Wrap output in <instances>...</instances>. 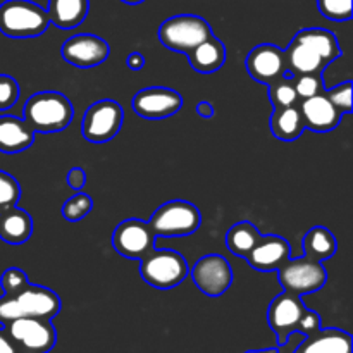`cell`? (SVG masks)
Returning a JSON list of instances; mask_svg holds the SVG:
<instances>
[{"instance_id":"2e32d148","label":"cell","mask_w":353,"mask_h":353,"mask_svg":"<svg viewBox=\"0 0 353 353\" xmlns=\"http://www.w3.org/2000/svg\"><path fill=\"white\" fill-rule=\"evenodd\" d=\"M245 65L254 81L269 86L286 74L285 50L272 43L257 45L248 52Z\"/></svg>"},{"instance_id":"ba28073f","label":"cell","mask_w":353,"mask_h":353,"mask_svg":"<svg viewBox=\"0 0 353 353\" xmlns=\"http://www.w3.org/2000/svg\"><path fill=\"white\" fill-rule=\"evenodd\" d=\"M190 274L185 257L174 250H152L140 261V276L155 290H172Z\"/></svg>"},{"instance_id":"9a60e30c","label":"cell","mask_w":353,"mask_h":353,"mask_svg":"<svg viewBox=\"0 0 353 353\" xmlns=\"http://www.w3.org/2000/svg\"><path fill=\"white\" fill-rule=\"evenodd\" d=\"M133 110L143 119H165L178 114L183 107V97L165 86L143 88L131 100Z\"/></svg>"},{"instance_id":"d6986e66","label":"cell","mask_w":353,"mask_h":353,"mask_svg":"<svg viewBox=\"0 0 353 353\" xmlns=\"http://www.w3.org/2000/svg\"><path fill=\"white\" fill-rule=\"evenodd\" d=\"M293 353H352V336L336 327H319L303 336Z\"/></svg>"},{"instance_id":"6da1fadb","label":"cell","mask_w":353,"mask_h":353,"mask_svg":"<svg viewBox=\"0 0 353 353\" xmlns=\"http://www.w3.org/2000/svg\"><path fill=\"white\" fill-rule=\"evenodd\" d=\"M341 55L340 43L330 30L305 28L293 37L285 50L286 72L296 74H319L326 71Z\"/></svg>"},{"instance_id":"4dcf8cb0","label":"cell","mask_w":353,"mask_h":353,"mask_svg":"<svg viewBox=\"0 0 353 353\" xmlns=\"http://www.w3.org/2000/svg\"><path fill=\"white\" fill-rule=\"evenodd\" d=\"M293 86L296 90V95L300 100L310 99V97L317 95V93L324 92L323 76L319 74H296L292 76Z\"/></svg>"},{"instance_id":"ab89813d","label":"cell","mask_w":353,"mask_h":353,"mask_svg":"<svg viewBox=\"0 0 353 353\" xmlns=\"http://www.w3.org/2000/svg\"><path fill=\"white\" fill-rule=\"evenodd\" d=\"M121 2L128 3V6H138V3L145 2V0H121Z\"/></svg>"},{"instance_id":"30bf717a","label":"cell","mask_w":353,"mask_h":353,"mask_svg":"<svg viewBox=\"0 0 353 353\" xmlns=\"http://www.w3.org/2000/svg\"><path fill=\"white\" fill-rule=\"evenodd\" d=\"M21 353H48L57 343V331L50 319L21 317L3 326Z\"/></svg>"},{"instance_id":"5bb4252c","label":"cell","mask_w":353,"mask_h":353,"mask_svg":"<svg viewBox=\"0 0 353 353\" xmlns=\"http://www.w3.org/2000/svg\"><path fill=\"white\" fill-rule=\"evenodd\" d=\"M61 55L65 62L78 69H92L105 62L110 55V47L97 34H72L62 43Z\"/></svg>"},{"instance_id":"e0dca14e","label":"cell","mask_w":353,"mask_h":353,"mask_svg":"<svg viewBox=\"0 0 353 353\" xmlns=\"http://www.w3.org/2000/svg\"><path fill=\"white\" fill-rule=\"evenodd\" d=\"M292 257V247L290 241L278 234H268L259 238L255 247L248 252L247 262L252 269L261 272L278 271L279 265Z\"/></svg>"},{"instance_id":"7c38bea8","label":"cell","mask_w":353,"mask_h":353,"mask_svg":"<svg viewBox=\"0 0 353 353\" xmlns=\"http://www.w3.org/2000/svg\"><path fill=\"white\" fill-rule=\"evenodd\" d=\"M190 274L196 288L210 299L224 295L233 285V268L223 255L217 254L199 259L190 269Z\"/></svg>"},{"instance_id":"484cf974","label":"cell","mask_w":353,"mask_h":353,"mask_svg":"<svg viewBox=\"0 0 353 353\" xmlns=\"http://www.w3.org/2000/svg\"><path fill=\"white\" fill-rule=\"evenodd\" d=\"M259 238H261V233H259L257 226L248 223V221H241V223H236L230 228L224 241H226V248L231 254L245 259L248 252L255 247Z\"/></svg>"},{"instance_id":"1f68e13d","label":"cell","mask_w":353,"mask_h":353,"mask_svg":"<svg viewBox=\"0 0 353 353\" xmlns=\"http://www.w3.org/2000/svg\"><path fill=\"white\" fill-rule=\"evenodd\" d=\"M352 92V81H343L340 83V85L333 86V88L324 90V95L327 97V100H330L341 114H350L353 110Z\"/></svg>"},{"instance_id":"603a6c76","label":"cell","mask_w":353,"mask_h":353,"mask_svg":"<svg viewBox=\"0 0 353 353\" xmlns=\"http://www.w3.org/2000/svg\"><path fill=\"white\" fill-rule=\"evenodd\" d=\"M188 61L196 72L210 74V72L219 71L226 62V47L219 38L212 34L190 52Z\"/></svg>"},{"instance_id":"f35d334b","label":"cell","mask_w":353,"mask_h":353,"mask_svg":"<svg viewBox=\"0 0 353 353\" xmlns=\"http://www.w3.org/2000/svg\"><path fill=\"white\" fill-rule=\"evenodd\" d=\"M245 353H279L278 348H264V350H248Z\"/></svg>"},{"instance_id":"9c48e42d","label":"cell","mask_w":353,"mask_h":353,"mask_svg":"<svg viewBox=\"0 0 353 353\" xmlns=\"http://www.w3.org/2000/svg\"><path fill=\"white\" fill-rule=\"evenodd\" d=\"M278 279L283 292L303 296L323 290L327 283V272L323 262L302 255L283 262L278 268Z\"/></svg>"},{"instance_id":"8d00e7d4","label":"cell","mask_w":353,"mask_h":353,"mask_svg":"<svg viewBox=\"0 0 353 353\" xmlns=\"http://www.w3.org/2000/svg\"><path fill=\"white\" fill-rule=\"evenodd\" d=\"M126 65L131 69V71H140V69H143L145 65L143 54H140V52H133V54L128 55Z\"/></svg>"},{"instance_id":"83f0119b","label":"cell","mask_w":353,"mask_h":353,"mask_svg":"<svg viewBox=\"0 0 353 353\" xmlns=\"http://www.w3.org/2000/svg\"><path fill=\"white\" fill-rule=\"evenodd\" d=\"M93 210V199L86 193L76 192L71 199H68L62 205L61 212L62 217L69 223H78V221L85 219L90 212Z\"/></svg>"},{"instance_id":"d4e9b609","label":"cell","mask_w":353,"mask_h":353,"mask_svg":"<svg viewBox=\"0 0 353 353\" xmlns=\"http://www.w3.org/2000/svg\"><path fill=\"white\" fill-rule=\"evenodd\" d=\"M336 250V238H334V234L327 228H310L305 236H303V255L314 259V261H330V259L334 257Z\"/></svg>"},{"instance_id":"44dd1931","label":"cell","mask_w":353,"mask_h":353,"mask_svg":"<svg viewBox=\"0 0 353 353\" xmlns=\"http://www.w3.org/2000/svg\"><path fill=\"white\" fill-rule=\"evenodd\" d=\"M33 233V219L17 205L0 210V240L19 247L26 243Z\"/></svg>"},{"instance_id":"f546056e","label":"cell","mask_w":353,"mask_h":353,"mask_svg":"<svg viewBox=\"0 0 353 353\" xmlns=\"http://www.w3.org/2000/svg\"><path fill=\"white\" fill-rule=\"evenodd\" d=\"M319 12L331 21H348L352 17V0H317Z\"/></svg>"},{"instance_id":"8992f818","label":"cell","mask_w":353,"mask_h":353,"mask_svg":"<svg viewBox=\"0 0 353 353\" xmlns=\"http://www.w3.org/2000/svg\"><path fill=\"white\" fill-rule=\"evenodd\" d=\"M157 37L165 48L188 55L196 45L212 37V30L203 17L195 14H179L169 17L159 26Z\"/></svg>"},{"instance_id":"d590c367","label":"cell","mask_w":353,"mask_h":353,"mask_svg":"<svg viewBox=\"0 0 353 353\" xmlns=\"http://www.w3.org/2000/svg\"><path fill=\"white\" fill-rule=\"evenodd\" d=\"M0 353H21L3 327H0Z\"/></svg>"},{"instance_id":"7a4b0ae2","label":"cell","mask_w":353,"mask_h":353,"mask_svg":"<svg viewBox=\"0 0 353 353\" xmlns=\"http://www.w3.org/2000/svg\"><path fill=\"white\" fill-rule=\"evenodd\" d=\"M268 324L278 338V347H283L293 333L307 336L319 330L321 317L317 312L307 309L302 296L283 292L269 303Z\"/></svg>"},{"instance_id":"e575fe53","label":"cell","mask_w":353,"mask_h":353,"mask_svg":"<svg viewBox=\"0 0 353 353\" xmlns=\"http://www.w3.org/2000/svg\"><path fill=\"white\" fill-rule=\"evenodd\" d=\"M65 181H68L69 188L79 192V190L85 188V185H86V172L83 171L81 168L69 169L68 176H65Z\"/></svg>"},{"instance_id":"4fadbf2b","label":"cell","mask_w":353,"mask_h":353,"mask_svg":"<svg viewBox=\"0 0 353 353\" xmlns=\"http://www.w3.org/2000/svg\"><path fill=\"white\" fill-rule=\"evenodd\" d=\"M112 247L128 261H141L155 248V234L147 221L126 219L114 230Z\"/></svg>"},{"instance_id":"7402d4cb","label":"cell","mask_w":353,"mask_h":353,"mask_svg":"<svg viewBox=\"0 0 353 353\" xmlns=\"http://www.w3.org/2000/svg\"><path fill=\"white\" fill-rule=\"evenodd\" d=\"M45 10L59 30H74L88 16L90 0H48Z\"/></svg>"},{"instance_id":"d6a6232c","label":"cell","mask_w":353,"mask_h":353,"mask_svg":"<svg viewBox=\"0 0 353 353\" xmlns=\"http://www.w3.org/2000/svg\"><path fill=\"white\" fill-rule=\"evenodd\" d=\"M28 285H30V281H28L26 272L19 268L6 269L2 278H0V286L3 290V295H14V293L26 288Z\"/></svg>"},{"instance_id":"277c9868","label":"cell","mask_w":353,"mask_h":353,"mask_svg":"<svg viewBox=\"0 0 353 353\" xmlns=\"http://www.w3.org/2000/svg\"><path fill=\"white\" fill-rule=\"evenodd\" d=\"M74 109L64 93H34L24 103V121L34 133H57L71 124Z\"/></svg>"},{"instance_id":"cb8c5ba5","label":"cell","mask_w":353,"mask_h":353,"mask_svg":"<svg viewBox=\"0 0 353 353\" xmlns=\"http://www.w3.org/2000/svg\"><path fill=\"white\" fill-rule=\"evenodd\" d=\"M269 128L274 138L281 141H295L302 137L305 131V124H303L302 112H300L299 105L290 107H279V109H272L271 119H269Z\"/></svg>"},{"instance_id":"5b68a950","label":"cell","mask_w":353,"mask_h":353,"mask_svg":"<svg viewBox=\"0 0 353 353\" xmlns=\"http://www.w3.org/2000/svg\"><path fill=\"white\" fill-rule=\"evenodd\" d=\"M47 10L31 0H6L0 3V33L12 40L37 38L47 31Z\"/></svg>"},{"instance_id":"ffe728a7","label":"cell","mask_w":353,"mask_h":353,"mask_svg":"<svg viewBox=\"0 0 353 353\" xmlns=\"http://www.w3.org/2000/svg\"><path fill=\"white\" fill-rule=\"evenodd\" d=\"M34 141V131L26 121L16 116H0V152L2 154H21L28 150Z\"/></svg>"},{"instance_id":"74e56055","label":"cell","mask_w":353,"mask_h":353,"mask_svg":"<svg viewBox=\"0 0 353 353\" xmlns=\"http://www.w3.org/2000/svg\"><path fill=\"white\" fill-rule=\"evenodd\" d=\"M196 114H199L200 117H203V119H210V117L214 116L212 103L205 102V100L199 102V103H196Z\"/></svg>"},{"instance_id":"f1b7e54d","label":"cell","mask_w":353,"mask_h":353,"mask_svg":"<svg viewBox=\"0 0 353 353\" xmlns=\"http://www.w3.org/2000/svg\"><path fill=\"white\" fill-rule=\"evenodd\" d=\"M21 196V186L14 176L0 171V210L17 205Z\"/></svg>"},{"instance_id":"52a82bcc","label":"cell","mask_w":353,"mask_h":353,"mask_svg":"<svg viewBox=\"0 0 353 353\" xmlns=\"http://www.w3.org/2000/svg\"><path fill=\"white\" fill-rule=\"evenodd\" d=\"M148 224H150L155 238L190 236L200 228L202 216L192 202L169 200V202L162 203L159 209H155Z\"/></svg>"},{"instance_id":"836d02e7","label":"cell","mask_w":353,"mask_h":353,"mask_svg":"<svg viewBox=\"0 0 353 353\" xmlns=\"http://www.w3.org/2000/svg\"><path fill=\"white\" fill-rule=\"evenodd\" d=\"M19 85L9 74H0V110H9L19 99Z\"/></svg>"},{"instance_id":"ac0fdd59","label":"cell","mask_w":353,"mask_h":353,"mask_svg":"<svg viewBox=\"0 0 353 353\" xmlns=\"http://www.w3.org/2000/svg\"><path fill=\"white\" fill-rule=\"evenodd\" d=\"M299 107L305 130H312L316 133L333 131L334 128H338V124L341 123V117H343V114L327 100L324 92L317 93L310 99L300 100Z\"/></svg>"},{"instance_id":"3957f363","label":"cell","mask_w":353,"mask_h":353,"mask_svg":"<svg viewBox=\"0 0 353 353\" xmlns=\"http://www.w3.org/2000/svg\"><path fill=\"white\" fill-rule=\"evenodd\" d=\"M61 312V299L57 293L40 285H28L14 295L0 296V324L6 326L10 321L21 317L54 319Z\"/></svg>"},{"instance_id":"4316f807","label":"cell","mask_w":353,"mask_h":353,"mask_svg":"<svg viewBox=\"0 0 353 353\" xmlns=\"http://www.w3.org/2000/svg\"><path fill=\"white\" fill-rule=\"evenodd\" d=\"M268 97L271 102L272 109H279V107H290V105H299L300 99L296 95V90L293 86L292 74L286 72L283 78L278 81L271 83L268 86Z\"/></svg>"},{"instance_id":"8fae6325","label":"cell","mask_w":353,"mask_h":353,"mask_svg":"<svg viewBox=\"0 0 353 353\" xmlns=\"http://www.w3.org/2000/svg\"><path fill=\"white\" fill-rule=\"evenodd\" d=\"M124 112L119 102L103 99L92 103L83 116V137L90 143H107L114 140L123 128Z\"/></svg>"}]
</instances>
